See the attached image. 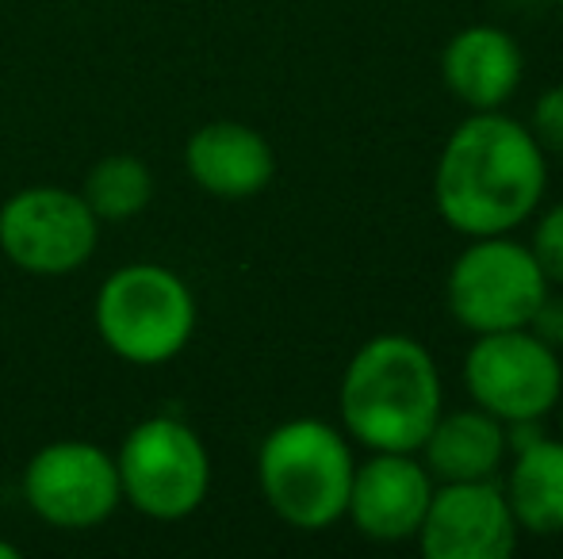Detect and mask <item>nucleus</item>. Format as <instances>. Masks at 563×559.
Masks as SVG:
<instances>
[{
	"mask_svg": "<svg viewBox=\"0 0 563 559\" xmlns=\"http://www.w3.org/2000/svg\"><path fill=\"white\" fill-rule=\"evenodd\" d=\"M556 4H560V8H563V0H556Z\"/></svg>",
	"mask_w": 563,
	"mask_h": 559,
	"instance_id": "4be33fe9",
	"label": "nucleus"
},
{
	"mask_svg": "<svg viewBox=\"0 0 563 559\" xmlns=\"http://www.w3.org/2000/svg\"><path fill=\"white\" fill-rule=\"evenodd\" d=\"M23 499L58 529L100 525L123 499L119 468L108 452L85 440H58L35 452L23 471Z\"/></svg>",
	"mask_w": 563,
	"mask_h": 559,
	"instance_id": "1a4fd4ad",
	"label": "nucleus"
},
{
	"mask_svg": "<svg viewBox=\"0 0 563 559\" xmlns=\"http://www.w3.org/2000/svg\"><path fill=\"white\" fill-rule=\"evenodd\" d=\"M533 257L549 283H563V200L552 203L533 226Z\"/></svg>",
	"mask_w": 563,
	"mask_h": 559,
	"instance_id": "f3484780",
	"label": "nucleus"
},
{
	"mask_svg": "<svg viewBox=\"0 0 563 559\" xmlns=\"http://www.w3.org/2000/svg\"><path fill=\"white\" fill-rule=\"evenodd\" d=\"M338 406L345 433L372 452H418L445 411L433 353L410 334H376L349 357Z\"/></svg>",
	"mask_w": 563,
	"mask_h": 559,
	"instance_id": "f03ea898",
	"label": "nucleus"
},
{
	"mask_svg": "<svg viewBox=\"0 0 563 559\" xmlns=\"http://www.w3.org/2000/svg\"><path fill=\"white\" fill-rule=\"evenodd\" d=\"M15 556H20V548L8 545V540H0V559H15Z\"/></svg>",
	"mask_w": 563,
	"mask_h": 559,
	"instance_id": "aec40b11",
	"label": "nucleus"
},
{
	"mask_svg": "<svg viewBox=\"0 0 563 559\" xmlns=\"http://www.w3.org/2000/svg\"><path fill=\"white\" fill-rule=\"evenodd\" d=\"M464 388L498 422H541L563 399V360L533 326L479 334L464 357Z\"/></svg>",
	"mask_w": 563,
	"mask_h": 559,
	"instance_id": "423d86ee",
	"label": "nucleus"
},
{
	"mask_svg": "<svg viewBox=\"0 0 563 559\" xmlns=\"http://www.w3.org/2000/svg\"><path fill=\"white\" fill-rule=\"evenodd\" d=\"M119 487L134 510L150 517H188L211 483L208 448L177 418H150L126 433L119 448Z\"/></svg>",
	"mask_w": 563,
	"mask_h": 559,
	"instance_id": "0eeeda50",
	"label": "nucleus"
},
{
	"mask_svg": "<svg viewBox=\"0 0 563 559\" xmlns=\"http://www.w3.org/2000/svg\"><path fill=\"white\" fill-rule=\"evenodd\" d=\"M418 452L438 483L495 479L510 452V429L495 414L472 403L464 411H441Z\"/></svg>",
	"mask_w": 563,
	"mask_h": 559,
	"instance_id": "4468645a",
	"label": "nucleus"
},
{
	"mask_svg": "<svg viewBox=\"0 0 563 559\" xmlns=\"http://www.w3.org/2000/svg\"><path fill=\"white\" fill-rule=\"evenodd\" d=\"M529 131L541 142L544 154L563 157V85H552L549 92H541L533 115H529Z\"/></svg>",
	"mask_w": 563,
	"mask_h": 559,
	"instance_id": "a211bd4d",
	"label": "nucleus"
},
{
	"mask_svg": "<svg viewBox=\"0 0 563 559\" xmlns=\"http://www.w3.org/2000/svg\"><path fill=\"white\" fill-rule=\"evenodd\" d=\"M526 77L518 38L498 23H467L441 51V81L472 112H498Z\"/></svg>",
	"mask_w": 563,
	"mask_h": 559,
	"instance_id": "f8f14e48",
	"label": "nucleus"
},
{
	"mask_svg": "<svg viewBox=\"0 0 563 559\" xmlns=\"http://www.w3.org/2000/svg\"><path fill=\"white\" fill-rule=\"evenodd\" d=\"M185 165L203 192L219 200H250L265 192L276 172L273 146L245 123H208L188 138Z\"/></svg>",
	"mask_w": 563,
	"mask_h": 559,
	"instance_id": "ddd939ff",
	"label": "nucleus"
},
{
	"mask_svg": "<svg viewBox=\"0 0 563 559\" xmlns=\"http://www.w3.org/2000/svg\"><path fill=\"white\" fill-rule=\"evenodd\" d=\"M518 537L503 487L495 479H464L433 487L415 540L426 559H506Z\"/></svg>",
	"mask_w": 563,
	"mask_h": 559,
	"instance_id": "9d476101",
	"label": "nucleus"
},
{
	"mask_svg": "<svg viewBox=\"0 0 563 559\" xmlns=\"http://www.w3.org/2000/svg\"><path fill=\"white\" fill-rule=\"evenodd\" d=\"M100 223L85 195L62 188H27L0 208V249L38 277L74 272L97 249Z\"/></svg>",
	"mask_w": 563,
	"mask_h": 559,
	"instance_id": "6e6552de",
	"label": "nucleus"
},
{
	"mask_svg": "<svg viewBox=\"0 0 563 559\" xmlns=\"http://www.w3.org/2000/svg\"><path fill=\"white\" fill-rule=\"evenodd\" d=\"M533 329L549 345L563 349V299H552V295L544 299V306L537 311V318H533Z\"/></svg>",
	"mask_w": 563,
	"mask_h": 559,
	"instance_id": "6ab92c4d",
	"label": "nucleus"
},
{
	"mask_svg": "<svg viewBox=\"0 0 563 559\" xmlns=\"http://www.w3.org/2000/svg\"><path fill=\"white\" fill-rule=\"evenodd\" d=\"M97 329L115 357L165 365L192 337L196 299L188 283L162 265H126L100 288Z\"/></svg>",
	"mask_w": 563,
	"mask_h": 559,
	"instance_id": "39448f33",
	"label": "nucleus"
},
{
	"mask_svg": "<svg viewBox=\"0 0 563 559\" xmlns=\"http://www.w3.org/2000/svg\"><path fill=\"white\" fill-rule=\"evenodd\" d=\"M433 487L438 479L426 471L418 452H372L353 471L345 517L376 545H402L422 529Z\"/></svg>",
	"mask_w": 563,
	"mask_h": 559,
	"instance_id": "9b49d317",
	"label": "nucleus"
},
{
	"mask_svg": "<svg viewBox=\"0 0 563 559\" xmlns=\"http://www.w3.org/2000/svg\"><path fill=\"white\" fill-rule=\"evenodd\" d=\"M549 192V154L526 123L472 112L445 138L433 169V208L464 238L510 234L541 211Z\"/></svg>",
	"mask_w": 563,
	"mask_h": 559,
	"instance_id": "f257e3e1",
	"label": "nucleus"
},
{
	"mask_svg": "<svg viewBox=\"0 0 563 559\" xmlns=\"http://www.w3.org/2000/svg\"><path fill=\"white\" fill-rule=\"evenodd\" d=\"M353 471L349 437L319 418L276 425L257 456V479L273 514L307 533L330 529L345 517Z\"/></svg>",
	"mask_w": 563,
	"mask_h": 559,
	"instance_id": "7ed1b4c3",
	"label": "nucleus"
},
{
	"mask_svg": "<svg viewBox=\"0 0 563 559\" xmlns=\"http://www.w3.org/2000/svg\"><path fill=\"white\" fill-rule=\"evenodd\" d=\"M506 502L521 533L529 537H560L563 533V437H529L514 448Z\"/></svg>",
	"mask_w": 563,
	"mask_h": 559,
	"instance_id": "2eb2a0df",
	"label": "nucleus"
},
{
	"mask_svg": "<svg viewBox=\"0 0 563 559\" xmlns=\"http://www.w3.org/2000/svg\"><path fill=\"white\" fill-rule=\"evenodd\" d=\"M552 283L537 265L533 249L510 234L467 238L445 277L449 314L467 334H498V329L533 326L537 311L552 295Z\"/></svg>",
	"mask_w": 563,
	"mask_h": 559,
	"instance_id": "20e7f679",
	"label": "nucleus"
},
{
	"mask_svg": "<svg viewBox=\"0 0 563 559\" xmlns=\"http://www.w3.org/2000/svg\"><path fill=\"white\" fill-rule=\"evenodd\" d=\"M556 411H560V437H563V399L556 403Z\"/></svg>",
	"mask_w": 563,
	"mask_h": 559,
	"instance_id": "412c9836",
	"label": "nucleus"
},
{
	"mask_svg": "<svg viewBox=\"0 0 563 559\" xmlns=\"http://www.w3.org/2000/svg\"><path fill=\"white\" fill-rule=\"evenodd\" d=\"M81 195L92 208V215L115 223V219H131L146 208L150 195H154V177H150V169L139 157L115 154V157H104V161L85 177Z\"/></svg>",
	"mask_w": 563,
	"mask_h": 559,
	"instance_id": "dca6fc26",
	"label": "nucleus"
}]
</instances>
